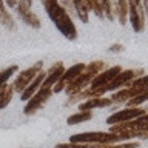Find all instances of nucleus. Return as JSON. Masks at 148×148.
I'll use <instances>...</instances> for the list:
<instances>
[{"mask_svg": "<svg viewBox=\"0 0 148 148\" xmlns=\"http://www.w3.org/2000/svg\"><path fill=\"white\" fill-rule=\"evenodd\" d=\"M92 117V113L91 111H79V113L69 116L66 119V123L68 125H77V123H82V122H86Z\"/></svg>", "mask_w": 148, "mask_h": 148, "instance_id": "17", "label": "nucleus"}, {"mask_svg": "<svg viewBox=\"0 0 148 148\" xmlns=\"http://www.w3.org/2000/svg\"><path fill=\"white\" fill-rule=\"evenodd\" d=\"M147 100H148V91L140 94V96H136V97H133V99H130L127 102V108H139V105L143 103V102H147Z\"/></svg>", "mask_w": 148, "mask_h": 148, "instance_id": "19", "label": "nucleus"}, {"mask_svg": "<svg viewBox=\"0 0 148 148\" xmlns=\"http://www.w3.org/2000/svg\"><path fill=\"white\" fill-rule=\"evenodd\" d=\"M99 148H139V142H125V143H114V145H99Z\"/></svg>", "mask_w": 148, "mask_h": 148, "instance_id": "22", "label": "nucleus"}, {"mask_svg": "<svg viewBox=\"0 0 148 148\" xmlns=\"http://www.w3.org/2000/svg\"><path fill=\"white\" fill-rule=\"evenodd\" d=\"M42 66H43V62H37L36 65H32L31 68L22 71L16 77V80H14V83H12L14 91H17V92H20V94H22V92L28 88V85H29V83L36 79L37 74L42 71Z\"/></svg>", "mask_w": 148, "mask_h": 148, "instance_id": "3", "label": "nucleus"}, {"mask_svg": "<svg viewBox=\"0 0 148 148\" xmlns=\"http://www.w3.org/2000/svg\"><path fill=\"white\" fill-rule=\"evenodd\" d=\"M139 120H140V122H145V123H148V113H147V114H143L142 117H139Z\"/></svg>", "mask_w": 148, "mask_h": 148, "instance_id": "24", "label": "nucleus"}, {"mask_svg": "<svg viewBox=\"0 0 148 148\" xmlns=\"http://www.w3.org/2000/svg\"><path fill=\"white\" fill-rule=\"evenodd\" d=\"M123 49V46L122 45H113V46H110V51H111V53H119V51H122Z\"/></svg>", "mask_w": 148, "mask_h": 148, "instance_id": "23", "label": "nucleus"}, {"mask_svg": "<svg viewBox=\"0 0 148 148\" xmlns=\"http://www.w3.org/2000/svg\"><path fill=\"white\" fill-rule=\"evenodd\" d=\"M51 96H53V90H51V88H40V90L37 91L29 100H28V103L25 106V110H23V113H25L26 116L34 114L36 111H39L42 106H43L46 102L51 99Z\"/></svg>", "mask_w": 148, "mask_h": 148, "instance_id": "5", "label": "nucleus"}, {"mask_svg": "<svg viewBox=\"0 0 148 148\" xmlns=\"http://www.w3.org/2000/svg\"><path fill=\"white\" fill-rule=\"evenodd\" d=\"M63 73H65L63 63L62 62H56L53 66L49 68V71L46 73V77H45V80H43L40 88H51V90H53V86L62 79Z\"/></svg>", "mask_w": 148, "mask_h": 148, "instance_id": "9", "label": "nucleus"}, {"mask_svg": "<svg viewBox=\"0 0 148 148\" xmlns=\"http://www.w3.org/2000/svg\"><path fill=\"white\" fill-rule=\"evenodd\" d=\"M85 68H86V63H76V65H73L71 68L65 69L63 76H62V79H60L59 82H62V83H65V85H68L69 82H73L76 77L80 76V74L85 71Z\"/></svg>", "mask_w": 148, "mask_h": 148, "instance_id": "12", "label": "nucleus"}, {"mask_svg": "<svg viewBox=\"0 0 148 148\" xmlns=\"http://www.w3.org/2000/svg\"><path fill=\"white\" fill-rule=\"evenodd\" d=\"M12 94H14L12 85L3 83L2 88H0V110L6 108V106L9 105V102H11V99H12Z\"/></svg>", "mask_w": 148, "mask_h": 148, "instance_id": "14", "label": "nucleus"}, {"mask_svg": "<svg viewBox=\"0 0 148 148\" xmlns=\"http://www.w3.org/2000/svg\"><path fill=\"white\" fill-rule=\"evenodd\" d=\"M45 77H46V73H43V71H40L39 74H37L36 79L29 83V85H28V88L20 94V97H22V100H23V102H25V100H29L31 97L40 90V86H42V83H43Z\"/></svg>", "mask_w": 148, "mask_h": 148, "instance_id": "10", "label": "nucleus"}, {"mask_svg": "<svg viewBox=\"0 0 148 148\" xmlns=\"http://www.w3.org/2000/svg\"><path fill=\"white\" fill-rule=\"evenodd\" d=\"M102 8H103V17L113 22L116 18V6L114 2H102Z\"/></svg>", "mask_w": 148, "mask_h": 148, "instance_id": "18", "label": "nucleus"}, {"mask_svg": "<svg viewBox=\"0 0 148 148\" xmlns=\"http://www.w3.org/2000/svg\"><path fill=\"white\" fill-rule=\"evenodd\" d=\"M0 88H2V85H0Z\"/></svg>", "mask_w": 148, "mask_h": 148, "instance_id": "27", "label": "nucleus"}, {"mask_svg": "<svg viewBox=\"0 0 148 148\" xmlns=\"http://www.w3.org/2000/svg\"><path fill=\"white\" fill-rule=\"evenodd\" d=\"M17 3L18 2H6L5 5H6V6H11V8H17Z\"/></svg>", "mask_w": 148, "mask_h": 148, "instance_id": "25", "label": "nucleus"}, {"mask_svg": "<svg viewBox=\"0 0 148 148\" xmlns=\"http://www.w3.org/2000/svg\"><path fill=\"white\" fill-rule=\"evenodd\" d=\"M73 6H74V12L77 14L79 20L83 22V23H88V20H90V17H88V12H90L88 0H85V2H80V0H74V2H73Z\"/></svg>", "mask_w": 148, "mask_h": 148, "instance_id": "13", "label": "nucleus"}, {"mask_svg": "<svg viewBox=\"0 0 148 148\" xmlns=\"http://www.w3.org/2000/svg\"><path fill=\"white\" fill-rule=\"evenodd\" d=\"M43 6L46 9V14L49 16V18L54 22V25L57 26V29L66 37L68 40H74L77 37L76 26L69 17V14L66 9H63L60 6V3L54 2V0H45Z\"/></svg>", "mask_w": 148, "mask_h": 148, "instance_id": "1", "label": "nucleus"}, {"mask_svg": "<svg viewBox=\"0 0 148 148\" xmlns=\"http://www.w3.org/2000/svg\"><path fill=\"white\" fill-rule=\"evenodd\" d=\"M143 114H147V110L143 108H125L120 111H116L114 114H111L106 119V123L110 125H117V123H123V122H131L139 117H142Z\"/></svg>", "mask_w": 148, "mask_h": 148, "instance_id": "4", "label": "nucleus"}, {"mask_svg": "<svg viewBox=\"0 0 148 148\" xmlns=\"http://www.w3.org/2000/svg\"><path fill=\"white\" fill-rule=\"evenodd\" d=\"M105 69H106V63L103 60H94V62L88 63L85 71L66 85L65 92H66L68 96H76L79 92H82L83 90H86V86H90L91 82L94 80L102 71H105Z\"/></svg>", "mask_w": 148, "mask_h": 148, "instance_id": "2", "label": "nucleus"}, {"mask_svg": "<svg viewBox=\"0 0 148 148\" xmlns=\"http://www.w3.org/2000/svg\"><path fill=\"white\" fill-rule=\"evenodd\" d=\"M128 16L136 32H142L145 29V11L140 2H128Z\"/></svg>", "mask_w": 148, "mask_h": 148, "instance_id": "6", "label": "nucleus"}, {"mask_svg": "<svg viewBox=\"0 0 148 148\" xmlns=\"http://www.w3.org/2000/svg\"><path fill=\"white\" fill-rule=\"evenodd\" d=\"M142 6H143V11H145V16H148V2H143Z\"/></svg>", "mask_w": 148, "mask_h": 148, "instance_id": "26", "label": "nucleus"}, {"mask_svg": "<svg viewBox=\"0 0 148 148\" xmlns=\"http://www.w3.org/2000/svg\"><path fill=\"white\" fill-rule=\"evenodd\" d=\"M116 6V17L120 25H125L127 23V17H128V2L125 0H120V2H114Z\"/></svg>", "mask_w": 148, "mask_h": 148, "instance_id": "16", "label": "nucleus"}, {"mask_svg": "<svg viewBox=\"0 0 148 148\" xmlns=\"http://www.w3.org/2000/svg\"><path fill=\"white\" fill-rule=\"evenodd\" d=\"M31 6H32L31 2H18L17 3V14L26 25L39 29L40 28V20H39V17L31 11Z\"/></svg>", "mask_w": 148, "mask_h": 148, "instance_id": "7", "label": "nucleus"}, {"mask_svg": "<svg viewBox=\"0 0 148 148\" xmlns=\"http://www.w3.org/2000/svg\"><path fill=\"white\" fill-rule=\"evenodd\" d=\"M122 73V68L119 66V65H116V66H111V68H106L105 71H102L99 76H97L94 80L91 82V85H90V90H99V88L102 86H105V85H108V83L113 80V79L117 76V74Z\"/></svg>", "mask_w": 148, "mask_h": 148, "instance_id": "8", "label": "nucleus"}, {"mask_svg": "<svg viewBox=\"0 0 148 148\" xmlns=\"http://www.w3.org/2000/svg\"><path fill=\"white\" fill-rule=\"evenodd\" d=\"M18 69L17 65H12V66H8L6 69H3L2 73H0V85H3V83H8V79L12 76L14 73H16Z\"/></svg>", "mask_w": 148, "mask_h": 148, "instance_id": "20", "label": "nucleus"}, {"mask_svg": "<svg viewBox=\"0 0 148 148\" xmlns=\"http://www.w3.org/2000/svg\"><path fill=\"white\" fill-rule=\"evenodd\" d=\"M0 25L5 26L6 29H14L16 28V22H14L11 12H8V9L5 8L3 2H0Z\"/></svg>", "mask_w": 148, "mask_h": 148, "instance_id": "15", "label": "nucleus"}, {"mask_svg": "<svg viewBox=\"0 0 148 148\" xmlns=\"http://www.w3.org/2000/svg\"><path fill=\"white\" fill-rule=\"evenodd\" d=\"M113 102L108 97H92V99H88L82 103H79V110L80 111H91L92 108H106L110 106Z\"/></svg>", "mask_w": 148, "mask_h": 148, "instance_id": "11", "label": "nucleus"}, {"mask_svg": "<svg viewBox=\"0 0 148 148\" xmlns=\"http://www.w3.org/2000/svg\"><path fill=\"white\" fill-rule=\"evenodd\" d=\"M88 6H90V9H92V12H94L97 17L103 18V8H102V2H90V0H88Z\"/></svg>", "mask_w": 148, "mask_h": 148, "instance_id": "21", "label": "nucleus"}]
</instances>
